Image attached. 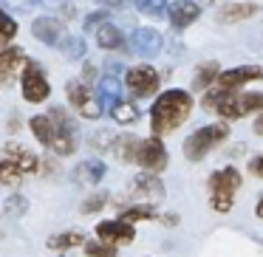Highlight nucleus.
Listing matches in <instances>:
<instances>
[{
  "mask_svg": "<svg viewBox=\"0 0 263 257\" xmlns=\"http://www.w3.org/2000/svg\"><path fill=\"white\" fill-rule=\"evenodd\" d=\"M60 51H63L68 60H80V57H85V40H82V37L65 34L63 40H60Z\"/></svg>",
  "mask_w": 263,
  "mask_h": 257,
  "instance_id": "obj_30",
  "label": "nucleus"
},
{
  "mask_svg": "<svg viewBox=\"0 0 263 257\" xmlns=\"http://www.w3.org/2000/svg\"><path fill=\"white\" fill-rule=\"evenodd\" d=\"M108 113H110V119H114L116 125H122V127H130V125H136V122L142 119L139 108L133 102H127V99H119V102L108 110Z\"/></svg>",
  "mask_w": 263,
  "mask_h": 257,
  "instance_id": "obj_24",
  "label": "nucleus"
},
{
  "mask_svg": "<svg viewBox=\"0 0 263 257\" xmlns=\"http://www.w3.org/2000/svg\"><path fill=\"white\" fill-rule=\"evenodd\" d=\"M159 221L164 223V226H178L181 218H178V212H167V215H159Z\"/></svg>",
  "mask_w": 263,
  "mask_h": 257,
  "instance_id": "obj_39",
  "label": "nucleus"
},
{
  "mask_svg": "<svg viewBox=\"0 0 263 257\" xmlns=\"http://www.w3.org/2000/svg\"><path fill=\"white\" fill-rule=\"evenodd\" d=\"M195 110V96L193 91H184V88H164L153 96L150 105V133L153 136H170L176 133L181 125H187L190 116Z\"/></svg>",
  "mask_w": 263,
  "mask_h": 257,
  "instance_id": "obj_1",
  "label": "nucleus"
},
{
  "mask_svg": "<svg viewBox=\"0 0 263 257\" xmlns=\"http://www.w3.org/2000/svg\"><path fill=\"white\" fill-rule=\"evenodd\" d=\"M23 60H26L23 48H17V46H6L0 51V85H6V82L23 68Z\"/></svg>",
  "mask_w": 263,
  "mask_h": 257,
  "instance_id": "obj_20",
  "label": "nucleus"
},
{
  "mask_svg": "<svg viewBox=\"0 0 263 257\" xmlns=\"http://www.w3.org/2000/svg\"><path fill=\"white\" fill-rule=\"evenodd\" d=\"M136 144H139V139L136 136H119V139H114L110 142V150L116 153V159L119 161H125V164H133L136 161Z\"/></svg>",
  "mask_w": 263,
  "mask_h": 257,
  "instance_id": "obj_26",
  "label": "nucleus"
},
{
  "mask_svg": "<svg viewBox=\"0 0 263 257\" xmlns=\"http://www.w3.org/2000/svg\"><path fill=\"white\" fill-rule=\"evenodd\" d=\"M243 187V175H240L238 167L227 164L221 170H215L206 181V198H210V209L215 215H229L235 209V201H238V192Z\"/></svg>",
  "mask_w": 263,
  "mask_h": 257,
  "instance_id": "obj_3",
  "label": "nucleus"
},
{
  "mask_svg": "<svg viewBox=\"0 0 263 257\" xmlns=\"http://www.w3.org/2000/svg\"><path fill=\"white\" fill-rule=\"evenodd\" d=\"M77 246H85V234L80 229H71V232H60L48 238V249L51 251H71Z\"/></svg>",
  "mask_w": 263,
  "mask_h": 257,
  "instance_id": "obj_25",
  "label": "nucleus"
},
{
  "mask_svg": "<svg viewBox=\"0 0 263 257\" xmlns=\"http://www.w3.org/2000/svg\"><path fill=\"white\" fill-rule=\"evenodd\" d=\"M31 34L40 43H46V46H60V40L65 37L63 20L60 17H37L34 23H31Z\"/></svg>",
  "mask_w": 263,
  "mask_h": 257,
  "instance_id": "obj_16",
  "label": "nucleus"
},
{
  "mask_svg": "<svg viewBox=\"0 0 263 257\" xmlns=\"http://www.w3.org/2000/svg\"><path fill=\"white\" fill-rule=\"evenodd\" d=\"M65 96H68V105L82 116V119H99L105 113L102 105H99L97 91H91L85 80H68L65 85Z\"/></svg>",
  "mask_w": 263,
  "mask_h": 257,
  "instance_id": "obj_7",
  "label": "nucleus"
},
{
  "mask_svg": "<svg viewBox=\"0 0 263 257\" xmlns=\"http://www.w3.org/2000/svg\"><path fill=\"white\" fill-rule=\"evenodd\" d=\"M6 159H14L26 172H34L37 170V155L31 150L20 147V144H6Z\"/></svg>",
  "mask_w": 263,
  "mask_h": 257,
  "instance_id": "obj_27",
  "label": "nucleus"
},
{
  "mask_svg": "<svg viewBox=\"0 0 263 257\" xmlns=\"http://www.w3.org/2000/svg\"><path fill=\"white\" fill-rule=\"evenodd\" d=\"M97 96H99V105H102V110L108 113V110L122 99V82H119V76H116V74L99 76V82H97Z\"/></svg>",
  "mask_w": 263,
  "mask_h": 257,
  "instance_id": "obj_18",
  "label": "nucleus"
},
{
  "mask_svg": "<svg viewBox=\"0 0 263 257\" xmlns=\"http://www.w3.org/2000/svg\"><path fill=\"white\" fill-rule=\"evenodd\" d=\"M105 172H108V167H105L102 159H85L74 167V178L80 184H99L105 178Z\"/></svg>",
  "mask_w": 263,
  "mask_h": 257,
  "instance_id": "obj_23",
  "label": "nucleus"
},
{
  "mask_svg": "<svg viewBox=\"0 0 263 257\" xmlns=\"http://www.w3.org/2000/svg\"><path fill=\"white\" fill-rule=\"evenodd\" d=\"M105 9H127V6H133V0H99Z\"/></svg>",
  "mask_w": 263,
  "mask_h": 257,
  "instance_id": "obj_38",
  "label": "nucleus"
},
{
  "mask_svg": "<svg viewBox=\"0 0 263 257\" xmlns=\"http://www.w3.org/2000/svg\"><path fill=\"white\" fill-rule=\"evenodd\" d=\"M43 0H0V6L6 9V12H31Z\"/></svg>",
  "mask_w": 263,
  "mask_h": 257,
  "instance_id": "obj_34",
  "label": "nucleus"
},
{
  "mask_svg": "<svg viewBox=\"0 0 263 257\" xmlns=\"http://www.w3.org/2000/svg\"><path fill=\"white\" fill-rule=\"evenodd\" d=\"M119 218L136 226V223L159 221V209H156V204H150V201H130L127 206H122V209H119Z\"/></svg>",
  "mask_w": 263,
  "mask_h": 257,
  "instance_id": "obj_17",
  "label": "nucleus"
},
{
  "mask_svg": "<svg viewBox=\"0 0 263 257\" xmlns=\"http://www.w3.org/2000/svg\"><path fill=\"white\" fill-rule=\"evenodd\" d=\"M105 20H108V9H99V12H91L85 17V31H97L99 26L105 23Z\"/></svg>",
  "mask_w": 263,
  "mask_h": 257,
  "instance_id": "obj_36",
  "label": "nucleus"
},
{
  "mask_svg": "<svg viewBox=\"0 0 263 257\" xmlns=\"http://www.w3.org/2000/svg\"><path fill=\"white\" fill-rule=\"evenodd\" d=\"M142 170L147 172H164L167 164H170V153L164 147V139L161 136H147V139H139L136 144V161Z\"/></svg>",
  "mask_w": 263,
  "mask_h": 257,
  "instance_id": "obj_9",
  "label": "nucleus"
},
{
  "mask_svg": "<svg viewBox=\"0 0 263 257\" xmlns=\"http://www.w3.org/2000/svg\"><path fill=\"white\" fill-rule=\"evenodd\" d=\"M3 206H6V212H9V215L20 218V215H23L26 209H29V201H26L23 195H12V198H9V201H6V204H3Z\"/></svg>",
  "mask_w": 263,
  "mask_h": 257,
  "instance_id": "obj_35",
  "label": "nucleus"
},
{
  "mask_svg": "<svg viewBox=\"0 0 263 257\" xmlns=\"http://www.w3.org/2000/svg\"><path fill=\"white\" fill-rule=\"evenodd\" d=\"M20 93L29 105H40L51 96V82H48L46 71L40 68V63H34V60H29L20 68Z\"/></svg>",
  "mask_w": 263,
  "mask_h": 257,
  "instance_id": "obj_6",
  "label": "nucleus"
},
{
  "mask_svg": "<svg viewBox=\"0 0 263 257\" xmlns=\"http://www.w3.org/2000/svg\"><path fill=\"white\" fill-rule=\"evenodd\" d=\"M133 6H136V12H142L144 17H167V0H133Z\"/></svg>",
  "mask_w": 263,
  "mask_h": 257,
  "instance_id": "obj_28",
  "label": "nucleus"
},
{
  "mask_svg": "<svg viewBox=\"0 0 263 257\" xmlns=\"http://www.w3.org/2000/svg\"><path fill=\"white\" fill-rule=\"evenodd\" d=\"M93 37H97V46L102 48V51H122V48H125V34H122V29L114 23H108V20L93 31Z\"/></svg>",
  "mask_w": 263,
  "mask_h": 257,
  "instance_id": "obj_21",
  "label": "nucleus"
},
{
  "mask_svg": "<svg viewBox=\"0 0 263 257\" xmlns=\"http://www.w3.org/2000/svg\"><path fill=\"white\" fill-rule=\"evenodd\" d=\"M218 74H221V63L218 60H206V63H201L198 68H195L193 74V82H190V88H193V93H204L206 88L215 85Z\"/></svg>",
  "mask_w": 263,
  "mask_h": 257,
  "instance_id": "obj_19",
  "label": "nucleus"
},
{
  "mask_svg": "<svg viewBox=\"0 0 263 257\" xmlns=\"http://www.w3.org/2000/svg\"><path fill=\"white\" fill-rule=\"evenodd\" d=\"M246 170H249V175H252V178H260V181H263V153L252 155L249 164H246Z\"/></svg>",
  "mask_w": 263,
  "mask_h": 257,
  "instance_id": "obj_37",
  "label": "nucleus"
},
{
  "mask_svg": "<svg viewBox=\"0 0 263 257\" xmlns=\"http://www.w3.org/2000/svg\"><path fill=\"white\" fill-rule=\"evenodd\" d=\"M125 88L133 99H150L159 93L161 76L153 65H130L125 71Z\"/></svg>",
  "mask_w": 263,
  "mask_h": 257,
  "instance_id": "obj_8",
  "label": "nucleus"
},
{
  "mask_svg": "<svg viewBox=\"0 0 263 257\" xmlns=\"http://www.w3.org/2000/svg\"><path fill=\"white\" fill-rule=\"evenodd\" d=\"M82 249H85L88 257H116V246L102 243L99 238L93 240V243H88V240H85V246H82Z\"/></svg>",
  "mask_w": 263,
  "mask_h": 257,
  "instance_id": "obj_32",
  "label": "nucleus"
},
{
  "mask_svg": "<svg viewBox=\"0 0 263 257\" xmlns=\"http://www.w3.org/2000/svg\"><path fill=\"white\" fill-rule=\"evenodd\" d=\"M161 48H164V37L150 26H142L130 34V51L139 54L142 60H153L156 54H161Z\"/></svg>",
  "mask_w": 263,
  "mask_h": 257,
  "instance_id": "obj_13",
  "label": "nucleus"
},
{
  "mask_svg": "<svg viewBox=\"0 0 263 257\" xmlns=\"http://www.w3.org/2000/svg\"><path fill=\"white\" fill-rule=\"evenodd\" d=\"M97 238L102 240V243H110V246H127L136 240V229H133V223L122 221V218H114V221H99L97 223Z\"/></svg>",
  "mask_w": 263,
  "mask_h": 257,
  "instance_id": "obj_12",
  "label": "nucleus"
},
{
  "mask_svg": "<svg viewBox=\"0 0 263 257\" xmlns=\"http://www.w3.org/2000/svg\"><path fill=\"white\" fill-rule=\"evenodd\" d=\"M227 139H229V122H223V119L210 122V125L198 127V130H193L187 139H184L181 153H184V159H187V161L198 164V161L206 159V155L215 153Z\"/></svg>",
  "mask_w": 263,
  "mask_h": 257,
  "instance_id": "obj_4",
  "label": "nucleus"
},
{
  "mask_svg": "<svg viewBox=\"0 0 263 257\" xmlns=\"http://www.w3.org/2000/svg\"><path fill=\"white\" fill-rule=\"evenodd\" d=\"M108 198H110L108 192H93V195H88V198H85V204L80 206V209H82V215H93V212L105 209V206H108Z\"/></svg>",
  "mask_w": 263,
  "mask_h": 257,
  "instance_id": "obj_33",
  "label": "nucleus"
},
{
  "mask_svg": "<svg viewBox=\"0 0 263 257\" xmlns=\"http://www.w3.org/2000/svg\"><path fill=\"white\" fill-rule=\"evenodd\" d=\"M201 12H204V9H201V3H195V0H173V3H167L170 29H176V31L190 29V26L201 17Z\"/></svg>",
  "mask_w": 263,
  "mask_h": 257,
  "instance_id": "obj_14",
  "label": "nucleus"
},
{
  "mask_svg": "<svg viewBox=\"0 0 263 257\" xmlns=\"http://www.w3.org/2000/svg\"><path fill=\"white\" fill-rule=\"evenodd\" d=\"M29 130L34 133V139L43 144V147H48L51 150L54 147V142H57V127H54V119L51 116H31L29 119Z\"/></svg>",
  "mask_w": 263,
  "mask_h": 257,
  "instance_id": "obj_22",
  "label": "nucleus"
},
{
  "mask_svg": "<svg viewBox=\"0 0 263 257\" xmlns=\"http://www.w3.org/2000/svg\"><path fill=\"white\" fill-rule=\"evenodd\" d=\"M263 80V68L260 65H235V68H221L215 85L227 88V91H240V88L252 85V82Z\"/></svg>",
  "mask_w": 263,
  "mask_h": 257,
  "instance_id": "obj_10",
  "label": "nucleus"
},
{
  "mask_svg": "<svg viewBox=\"0 0 263 257\" xmlns=\"http://www.w3.org/2000/svg\"><path fill=\"white\" fill-rule=\"evenodd\" d=\"M23 172L26 170L14 159H0V184H17Z\"/></svg>",
  "mask_w": 263,
  "mask_h": 257,
  "instance_id": "obj_29",
  "label": "nucleus"
},
{
  "mask_svg": "<svg viewBox=\"0 0 263 257\" xmlns=\"http://www.w3.org/2000/svg\"><path fill=\"white\" fill-rule=\"evenodd\" d=\"M201 108L223 122H240L257 116L263 110V91H227V88H206L201 96Z\"/></svg>",
  "mask_w": 263,
  "mask_h": 257,
  "instance_id": "obj_2",
  "label": "nucleus"
},
{
  "mask_svg": "<svg viewBox=\"0 0 263 257\" xmlns=\"http://www.w3.org/2000/svg\"><path fill=\"white\" fill-rule=\"evenodd\" d=\"M255 14H260V3H252V0H232L218 12V23L223 26H235L243 23V20H252Z\"/></svg>",
  "mask_w": 263,
  "mask_h": 257,
  "instance_id": "obj_15",
  "label": "nucleus"
},
{
  "mask_svg": "<svg viewBox=\"0 0 263 257\" xmlns=\"http://www.w3.org/2000/svg\"><path fill=\"white\" fill-rule=\"evenodd\" d=\"M17 20L12 17V14L6 12V9L0 6V40H6V43H12L14 40V34H17Z\"/></svg>",
  "mask_w": 263,
  "mask_h": 257,
  "instance_id": "obj_31",
  "label": "nucleus"
},
{
  "mask_svg": "<svg viewBox=\"0 0 263 257\" xmlns=\"http://www.w3.org/2000/svg\"><path fill=\"white\" fill-rule=\"evenodd\" d=\"M252 130H255L257 136H263V110L255 116V122H252Z\"/></svg>",
  "mask_w": 263,
  "mask_h": 257,
  "instance_id": "obj_40",
  "label": "nucleus"
},
{
  "mask_svg": "<svg viewBox=\"0 0 263 257\" xmlns=\"http://www.w3.org/2000/svg\"><path fill=\"white\" fill-rule=\"evenodd\" d=\"M48 116L54 119V127H57V142H54L51 150L57 155H74L77 147H80V125H77V119L60 105H54L48 110Z\"/></svg>",
  "mask_w": 263,
  "mask_h": 257,
  "instance_id": "obj_5",
  "label": "nucleus"
},
{
  "mask_svg": "<svg viewBox=\"0 0 263 257\" xmlns=\"http://www.w3.org/2000/svg\"><path fill=\"white\" fill-rule=\"evenodd\" d=\"M255 218H260V221H263V195L257 198V204H255Z\"/></svg>",
  "mask_w": 263,
  "mask_h": 257,
  "instance_id": "obj_41",
  "label": "nucleus"
},
{
  "mask_svg": "<svg viewBox=\"0 0 263 257\" xmlns=\"http://www.w3.org/2000/svg\"><path fill=\"white\" fill-rule=\"evenodd\" d=\"M164 195H167V189H164V184H161L159 172L142 170L130 181V198L133 201H150V204H159V201H164Z\"/></svg>",
  "mask_w": 263,
  "mask_h": 257,
  "instance_id": "obj_11",
  "label": "nucleus"
}]
</instances>
